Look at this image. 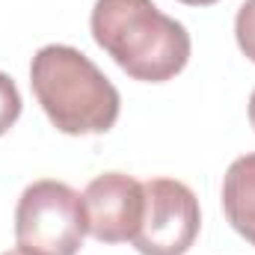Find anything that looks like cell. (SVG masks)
Here are the masks:
<instances>
[{
  "label": "cell",
  "instance_id": "1",
  "mask_svg": "<svg viewBox=\"0 0 255 255\" xmlns=\"http://www.w3.org/2000/svg\"><path fill=\"white\" fill-rule=\"evenodd\" d=\"M89 27L95 45L133 80H172L190 60L187 27L163 15L154 0H95Z\"/></svg>",
  "mask_w": 255,
  "mask_h": 255
},
{
  "label": "cell",
  "instance_id": "2",
  "mask_svg": "<svg viewBox=\"0 0 255 255\" xmlns=\"http://www.w3.org/2000/svg\"><path fill=\"white\" fill-rule=\"evenodd\" d=\"M30 86L51 125L68 136L107 133L119 119V89L71 45H45L30 63Z\"/></svg>",
  "mask_w": 255,
  "mask_h": 255
},
{
  "label": "cell",
  "instance_id": "3",
  "mask_svg": "<svg viewBox=\"0 0 255 255\" xmlns=\"http://www.w3.org/2000/svg\"><path fill=\"white\" fill-rule=\"evenodd\" d=\"M89 235L83 196L65 181L42 178L21 193L15 244L30 255H77Z\"/></svg>",
  "mask_w": 255,
  "mask_h": 255
},
{
  "label": "cell",
  "instance_id": "4",
  "mask_svg": "<svg viewBox=\"0 0 255 255\" xmlns=\"http://www.w3.org/2000/svg\"><path fill=\"white\" fill-rule=\"evenodd\" d=\"M142 190L145 211L130 244L139 255H184L196 244L202 226L196 193L175 178H151Z\"/></svg>",
  "mask_w": 255,
  "mask_h": 255
},
{
  "label": "cell",
  "instance_id": "5",
  "mask_svg": "<svg viewBox=\"0 0 255 255\" xmlns=\"http://www.w3.org/2000/svg\"><path fill=\"white\" fill-rule=\"evenodd\" d=\"M83 208H86L89 235L95 241L101 244L133 241L145 211L142 181L130 178L125 172H104L86 184Z\"/></svg>",
  "mask_w": 255,
  "mask_h": 255
},
{
  "label": "cell",
  "instance_id": "6",
  "mask_svg": "<svg viewBox=\"0 0 255 255\" xmlns=\"http://www.w3.org/2000/svg\"><path fill=\"white\" fill-rule=\"evenodd\" d=\"M223 211L232 229L255 247V154L238 157L223 178Z\"/></svg>",
  "mask_w": 255,
  "mask_h": 255
},
{
  "label": "cell",
  "instance_id": "7",
  "mask_svg": "<svg viewBox=\"0 0 255 255\" xmlns=\"http://www.w3.org/2000/svg\"><path fill=\"white\" fill-rule=\"evenodd\" d=\"M235 39L244 57L255 63V0H244L235 18Z\"/></svg>",
  "mask_w": 255,
  "mask_h": 255
},
{
  "label": "cell",
  "instance_id": "8",
  "mask_svg": "<svg viewBox=\"0 0 255 255\" xmlns=\"http://www.w3.org/2000/svg\"><path fill=\"white\" fill-rule=\"evenodd\" d=\"M18 116H21V92L15 80L6 71H0V136L18 122Z\"/></svg>",
  "mask_w": 255,
  "mask_h": 255
},
{
  "label": "cell",
  "instance_id": "9",
  "mask_svg": "<svg viewBox=\"0 0 255 255\" xmlns=\"http://www.w3.org/2000/svg\"><path fill=\"white\" fill-rule=\"evenodd\" d=\"M181 3H187V6H214L220 0H181Z\"/></svg>",
  "mask_w": 255,
  "mask_h": 255
},
{
  "label": "cell",
  "instance_id": "10",
  "mask_svg": "<svg viewBox=\"0 0 255 255\" xmlns=\"http://www.w3.org/2000/svg\"><path fill=\"white\" fill-rule=\"evenodd\" d=\"M250 122L255 128V89H253V95H250Z\"/></svg>",
  "mask_w": 255,
  "mask_h": 255
},
{
  "label": "cell",
  "instance_id": "11",
  "mask_svg": "<svg viewBox=\"0 0 255 255\" xmlns=\"http://www.w3.org/2000/svg\"><path fill=\"white\" fill-rule=\"evenodd\" d=\"M0 255H30V253H24V250H9V253H0Z\"/></svg>",
  "mask_w": 255,
  "mask_h": 255
}]
</instances>
